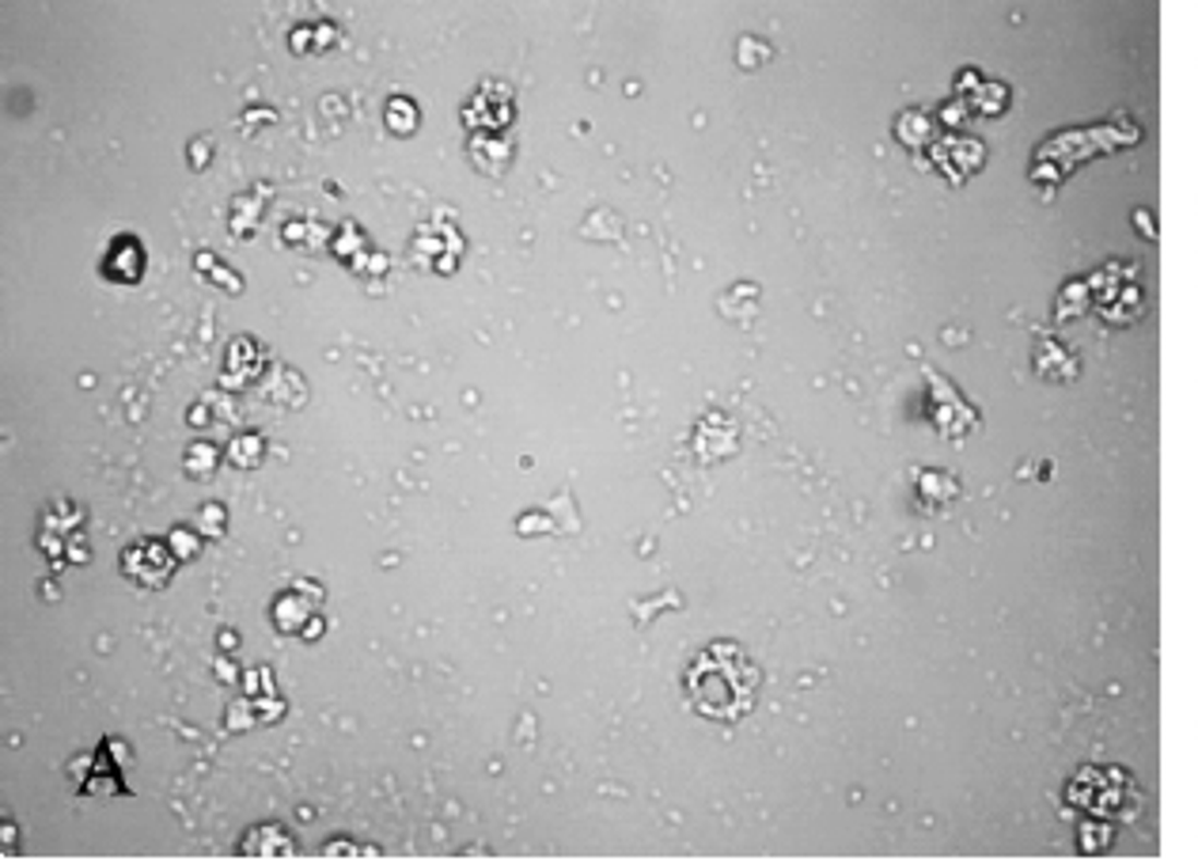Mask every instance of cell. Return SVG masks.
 I'll list each match as a JSON object with an SVG mask.
<instances>
[{
	"mask_svg": "<svg viewBox=\"0 0 1198 861\" xmlns=\"http://www.w3.org/2000/svg\"><path fill=\"white\" fill-rule=\"evenodd\" d=\"M251 850L259 858H281V854H292V842H289V835L285 832H277L274 824H266V827H259V832L247 835L243 854H251Z\"/></svg>",
	"mask_w": 1198,
	"mask_h": 861,
	"instance_id": "7a4b0ae2",
	"label": "cell"
},
{
	"mask_svg": "<svg viewBox=\"0 0 1198 861\" xmlns=\"http://www.w3.org/2000/svg\"><path fill=\"white\" fill-rule=\"evenodd\" d=\"M758 672L732 645H709L686 672V695L706 717H740L751 706Z\"/></svg>",
	"mask_w": 1198,
	"mask_h": 861,
	"instance_id": "6da1fadb",
	"label": "cell"
}]
</instances>
